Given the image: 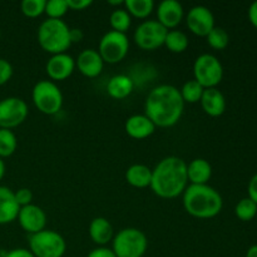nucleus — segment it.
Here are the masks:
<instances>
[{
  "label": "nucleus",
  "instance_id": "72a5a7b5",
  "mask_svg": "<svg viewBox=\"0 0 257 257\" xmlns=\"http://www.w3.org/2000/svg\"><path fill=\"white\" fill-rule=\"evenodd\" d=\"M13 77V67L7 59L0 58V85L7 84Z\"/></svg>",
  "mask_w": 257,
  "mask_h": 257
},
{
  "label": "nucleus",
  "instance_id": "473e14b6",
  "mask_svg": "<svg viewBox=\"0 0 257 257\" xmlns=\"http://www.w3.org/2000/svg\"><path fill=\"white\" fill-rule=\"evenodd\" d=\"M14 196H15V200H17L18 205H19L20 207L32 205L33 192L29 190V188H19L18 191H15Z\"/></svg>",
  "mask_w": 257,
  "mask_h": 257
},
{
  "label": "nucleus",
  "instance_id": "a211bd4d",
  "mask_svg": "<svg viewBox=\"0 0 257 257\" xmlns=\"http://www.w3.org/2000/svg\"><path fill=\"white\" fill-rule=\"evenodd\" d=\"M200 102L203 112L210 117H220L226 110V98L217 88H207L203 90Z\"/></svg>",
  "mask_w": 257,
  "mask_h": 257
},
{
  "label": "nucleus",
  "instance_id": "423d86ee",
  "mask_svg": "<svg viewBox=\"0 0 257 257\" xmlns=\"http://www.w3.org/2000/svg\"><path fill=\"white\" fill-rule=\"evenodd\" d=\"M33 103L38 110L47 115H54L62 109L63 94L52 80H40L33 88Z\"/></svg>",
  "mask_w": 257,
  "mask_h": 257
},
{
  "label": "nucleus",
  "instance_id": "9b49d317",
  "mask_svg": "<svg viewBox=\"0 0 257 257\" xmlns=\"http://www.w3.org/2000/svg\"><path fill=\"white\" fill-rule=\"evenodd\" d=\"M29 114L28 104L18 97H8L0 100V127L10 130L23 124Z\"/></svg>",
  "mask_w": 257,
  "mask_h": 257
},
{
  "label": "nucleus",
  "instance_id": "4c0bfd02",
  "mask_svg": "<svg viewBox=\"0 0 257 257\" xmlns=\"http://www.w3.org/2000/svg\"><path fill=\"white\" fill-rule=\"evenodd\" d=\"M2 257H35L27 248H14V250H10L8 252H5Z\"/></svg>",
  "mask_w": 257,
  "mask_h": 257
},
{
  "label": "nucleus",
  "instance_id": "4be33fe9",
  "mask_svg": "<svg viewBox=\"0 0 257 257\" xmlns=\"http://www.w3.org/2000/svg\"><path fill=\"white\" fill-rule=\"evenodd\" d=\"M135 83L131 77L125 74H117L109 79L107 84V92L113 99H124L133 92Z\"/></svg>",
  "mask_w": 257,
  "mask_h": 257
},
{
  "label": "nucleus",
  "instance_id": "f8f14e48",
  "mask_svg": "<svg viewBox=\"0 0 257 257\" xmlns=\"http://www.w3.org/2000/svg\"><path fill=\"white\" fill-rule=\"evenodd\" d=\"M186 24L191 33L198 37H207L208 33L215 28V17L208 8L196 5L191 8L186 17Z\"/></svg>",
  "mask_w": 257,
  "mask_h": 257
},
{
  "label": "nucleus",
  "instance_id": "7c9ffc66",
  "mask_svg": "<svg viewBox=\"0 0 257 257\" xmlns=\"http://www.w3.org/2000/svg\"><path fill=\"white\" fill-rule=\"evenodd\" d=\"M45 4H47L45 0H23L20 9L25 17L34 19L44 14Z\"/></svg>",
  "mask_w": 257,
  "mask_h": 257
},
{
  "label": "nucleus",
  "instance_id": "2f4dec72",
  "mask_svg": "<svg viewBox=\"0 0 257 257\" xmlns=\"http://www.w3.org/2000/svg\"><path fill=\"white\" fill-rule=\"evenodd\" d=\"M67 0H49L45 4V14L48 19H62L68 12Z\"/></svg>",
  "mask_w": 257,
  "mask_h": 257
},
{
  "label": "nucleus",
  "instance_id": "bb28decb",
  "mask_svg": "<svg viewBox=\"0 0 257 257\" xmlns=\"http://www.w3.org/2000/svg\"><path fill=\"white\" fill-rule=\"evenodd\" d=\"M18 148V140L13 131L0 130V158H7L14 155Z\"/></svg>",
  "mask_w": 257,
  "mask_h": 257
},
{
  "label": "nucleus",
  "instance_id": "0eeeda50",
  "mask_svg": "<svg viewBox=\"0 0 257 257\" xmlns=\"http://www.w3.org/2000/svg\"><path fill=\"white\" fill-rule=\"evenodd\" d=\"M67 250L64 237L53 230L29 236V251L35 257H62Z\"/></svg>",
  "mask_w": 257,
  "mask_h": 257
},
{
  "label": "nucleus",
  "instance_id": "2eb2a0df",
  "mask_svg": "<svg viewBox=\"0 0 257 257\" xmlns=\"http://www.w3.org/2000/svg\"><path fill=\"white\" fill-rule=\"evenodd\" d=\"M185 12L183 7L176 0H163L160 3L157 8V22L166 29H175L177 25L181 24Z\"/></svg>",
  "mask_w": 257,
  "mask_h": 257
},
{
  "label": "nucleus",
  "instance_id": "c756f323",
  "mask_svg": "<svg viewBox=\"0 0 257 257\" xmlns=\"http://www.w3.org/2000/svg\"><path fill=\"white\" fill-rule=\"evenodd\" d=\"M235 213L241 221H251L257 215V205L251 198H242L236 205Z\"/></svg>",
  "mask_w": 257,
  "mask_h": 257
},
{
  "label": "nucleus",
  "instance_id": "f704fd0d",
  "mask_svg": "<svg viewBox=\"0 0 257 257\" xmlns=\"http://www.w3.org/2000/svg\"><path fill=\"white\" fill-rule=\"evenodd\" d=\"M67 5L69 10L82 12L92 5V0H67Z\"/></svg>",
  "mask_w": 257,
  "mask_h": 257
},
{
  "label": "nucleus",
  "instance_id": "412c9836",
  "mask_svg": "<svg viewBox=\"0 0 257 257\" xmlns=\"http://www.w3.org/2000/svg\"><path fill=\"white\" fill-rule=\"evenodd\" d=\"M211 176L212 167L203 158H196L187 165V178L191 185H207Z\"/></svg>",
  "mask_w": 257,
  "mask_h": 257
},
{
  "label": "nucleus",
  "instance_id": "39448f33",
  "mask_svg": "<svg viewBox=\"0 0 257 257\" xmlns=\"http://www.w3.org/2000/svg\"><path fill=\"white\" fill-rule=\"evenodd\" d=\"M147 247V237L138 228H123L113 237L112 250L117 257H142Z\"/></svg>",
  "mask_w": 257,
  "mask_h": 257
},
{
  "label": "nucleus",
  "instance_id": "6e6552de",
  "mask_svg": "<svg viewBox=\"0 0 257 257\" xmlns=\"http://www.w3.org/2000/svg\"><path fill=\"white\" fill-rule=\"evenodd\" d=\"M193 77L205 89L216 88L223 78V67L213 54H201L193 63Z\"/></svg>",
  "mask_w": 257,
  "mask_h": 257
},
{
  "label": "nucleus",
  "instance_id": "79ce46f5",
  "mask_svg": "<svg viewBox=\"0 0 257 257\" xmlns=\"http://www.w3.org/2000/svg\"><path fill=\"white\" fill-rule=\"evenodd\" d=\"M4 176H5V163L4 161L0 158V181L4 178Z\"/></svg>",
  "mask_w": 257,
  "mask_h": 257
},
{
  "label": "nucleus",
  "instance_id": "aec40b11",
  "mask_svg": "<svg viewBox=\"0 0 257 257\" xmlns=\"http://www.w3.org/2000/svg\"><path fill=\"white\" fill-rule=\"evenodd\" d=\"M89 236L97 245L104 247L108 242L113 241V226L104 217L93 218L89 225Z\"/></svg>",
  "mask_w": 257,
  "mask_h": 257
},
{
  "label": "nucleus",
  "instance_id": "f3484780",
  "mask_svg": "<svg viewBox=\"0 0 257 257\" xmlns=\"http://www.w3.org/2000/svg\"><path fill=\"white\" fill-rule=\"evenodd\" d=\"M156 128L157 127L146 114L131 115L124 124L127 135L135 140H146L155 133Z\"/></svg>",
  "mask_w": 257,
  "mask_h": 257
},
{
  "label": "nucleus",
  "instance_id": "7ed1b4c3",
  "mask_svg": "<svg viewBox=\"0 0 257 257\" xmlns=\"http://www.w3.org/2000/svg\"><path fill=\"white\" fill-rule=\"evenodd\" d=\"M223 201L218 191L208 185H190L183 192V207L196 218H212L221 212Z\"/></svg>",
  "mask_w": 257,
  "mask_h": 257
},
{
  "label": "nucleus",
  "instance_id": "ddd939ff",
  "mask_svg": "<svg viewBox=\"0 0 257 257\" xmlns=\"http://www.w3.org/2000/svg\"><path fill=\"white\" fill-rule=\"evenodd\" d=\"M17 220L19 221L20 227L30 235L45 230V225H47V215L43 208L33 203L20 207Z\"/></svg>",
  "mask_w": 257,
  "mask_h": 257
},
{
  "label": "nucleus",
  "instance_id": "f257e3e1",
  "mask_svg": "<svg viewBox=\"0 0 257 257\" xmlns=\"http://www.w3.org/2000/svg\"><path fill=\"white\" fill-rule=\"evenodd\" d=\"M185 109V102L180 90L170 84L153 88L146 98L145 114L156 127L170 128L180 122Z\"/></svg>",
  "mask_w": 257,
  "mask_h": 257
},
{
  "label": "nucleus",
  "instance_id": "9d476101",
  "mask_svg": "<svg viewBox=\"0 0 257 257\" xmlns=\"http://www.w3.org/2000/svg\"><path fill=\"white\" fill-rule=\"evenodd\" d=\"M167 33L168 30L157 20H146L137 27L133 39L141 49L156 50L165 45Z\"/></svg>",
  "mask_w": 257,
  "mask_h": 257
},
{
  "label": "nucleus",
  "instance_id": "f03ea898",
  "mask_svg": "<svg viewBox=\"0 0 257 257\" xmlns=\"http://www.w3.org/2000/svg\"><path fill=\"white\" fill-rule=\"evenodd\" d=\"M187 163L176 156L163 158L152 170L151 186L161 198H176L187 188Z\"/></svg>",
  "mask_w": 257,
  "mask_h": 257
},
{
  "label": "nucleus",
  "instance_id": "20e7f679",
  "mask_svg": "<svg viewBox=\"0 0 257 257\" xmlns=\"http://www.w3.org/2000/svg\"><path fill=\"white\" fill-rule=\"evenodd\" d=\"M70 28L62 19H47L38 28V43L49 54L65 53L72 45L69 39Z\"/></svg>",
  "mask_w": 257,
  "mask_h": 257
},
{
  "label": "nucleus",
  "instance_id": "ea45409f",
  "mask_svg": "<svg viewBox=\"0 0 257 257\" xmlns=\"http://www.w3.org/2000/svg\"><path fill=\"white\" fill-rule=\"evenodd\" d=\"M248 19H250L251 24L257 29V0L248 8Z\"/></svg>",
  "mask_w": 257,
  "mask_h": 257
},
{
  "label": "nucleus",
  "instance_id": "58836bf2",
  "mask_svg": "<svg viewBox=\"0 0 257 257\" xmlns=\"http://www.w3.org/2000/svg\"><path fill=\"white\" fill-rule=\"evenodd\" d=\"M83 38H84V34H83L82 29H78V28H72V29H69V39L72 44L82 42Z\"/></svg>",
  "mask_w": 257,
  "mask_h": 257
},
{
  "label": "nucleus",
  "instance_id": "393cba45",
  "mask_svg": "<svg viewBox=\"0 0 257 257\" xmlns=\"http://www.w3.org/2000/svg\"><path fill=\"white\" fill-rule=\"evenodd\" d=\"M188 38L181 30H170L166 35L165 45L172 53H183L188 48Z\"/></svg>",
  "mask_w": 257,
  "mask_h": 257
},
{
  "label": "nucleus",
  "instance_id": "a878e982",
  "mask_svg": "<svg viewBox=\"0 0 257 257\" xmlns=\"http://www.w3.org/2000/svg\"><path fill=\"white\" fill-rule=\"evenodd\" d=\"M203 90H205V88H203L200 83L196 82L195 79H192L188 80V82H186L185 84H183L180 93L183 102L190 103V104H195V103H198L201 100Z\"/></svg>",
  "mask_w": 257,
  "mask_h": 257
},
{
  "label": "nucleus",
  "instance_id": "c03bdc74",
  "mask_svg": "<svg viewBox=\"0 0 257 257\" xmlns=\"http://www.w3.org/2000/svg\"><path fill=\"white\" fill-rule=\"evenodd\" d=\"M0 38H2V32H0Z\"/></svg>",
  "mask_w": 257,
  "mask_h": 257
},
{
  "label": "nucleus",
  "instance_id": "37998d69",
  "mask_svg": "<svg viewBox=\"0 0 257 257\" xmlns=\"http://www.w3.org/2000/svg\"><path fill=\"white\" fill-rule=\"evenodd\" d=\"M109 5H122L124 4V2H108Z\"/></svg>",
  "mask_w": 257,
  "mask_h": 257
},
{
  "label": "nucleus",
  "instance_id": "c9c22d12",
  "mask_svg": "<svg viewBox=\"0 0 257 257\" xmlns=\"http://www.w3.org/2000/svg\"><path fill=\"white\" fill-rule=\"evenodd\" d=\"M87 257H117L113 252V250L108 247H97L90 251Z\"/></svg>",
  "mask_w": 257,
  "mask_h": 257
},
{
  "label": "nucleus",
  "instance_id": "cd10ccee",
  "mask_svg": "<svg viewBox=\"0 0 257 257\" xmlns=\"http://www.w3.org/2000/svg\"><path fill=\"white\" fill-rule=\"evenodd\" d=\"M109 24L114 32L125 34V32L130 29L131 24H132V18L125 9H117L110 14Z\"/></svg>",
  "mask_w": 257,
  "mask_h": 257
},
{
  "label": "nucleus",
  "instance_id": "e433bc0d",
  "mask_svg": "<svg viewBox=\"0 0 257 257\" xmlns=\"http://www.w3.org/2000/svg\"><path fill=\"white\" fill-rule=\"evenodd\" d=\"M248 198L253 201V202L257 205V173L251 177L250 182H248Z\"/></svg>",
  "mask_w": 257,
  "mask_h": 257
},
{
  "label": "nucleus",
  "instance_id": "c85d7f7f",
  "mask_svg": "<svg viewBox=\"0 0 257 257\" xmlns=\"http://www.w3.org/2000/svg\"><path fill=\"white\" fill-rule=\"evenodd\" d=\"M206 39H207L208 45L216 50H223L228 45V42H230L228 33L226 32L223 28L220 27L213 28V29L208 33Z\"/></svg>",
  "mask_w": 257,
  "mask_h": 257
},
{
  "label": "nucleus",
  "instance_id": "5701e85b",
  "mask_svg": "<svg viewBox=\"0 0 257 257\" xmlns=\"http://www.w3.org/2000/svg\"><path fill=\"white\" fill-rule=\"evenodd\" d=\"M125 181L136 188L150 187L152 181V170L146 165H132L125 171Z\"/></svg>",
  "mask_w": 257,
  "mask_h": 257
},
{
  "label": "nucleus",
  "instance_id": "a18cd8bd",
  "mask_svg": "<svg viewBox=\"0 0 257 257\" xmlns=\"http://www.w3.org/2000/svg\"><path fill=\"white\" fill-rule=\"evenodd\" d=\"M0 130H2V127H0Z\"/></svg>",
  "mask_w": 257,
  "mask_h": 257
},
{
  "label": "nucleus",
  "instance_id": "dca6fc26",
  "mask_svg": "<svg viewBox=\"0 0 257 257\" xmlns=\"http://www.w3.org/2000/svg\"><path fill=\"white\" fill-rule=\"evenodd\" d=\"M75 67L84 77L95 78L102 73L104 62L98 50L85 49L78 55V59L75 60Z\"/></svg>",
  "mask_w": 257,
  "mask_h": 257
},
{
  "label": "nucleus",
  "instance_id": "b1692460",
  "mask_svg": "<svg viewBox=\"0 0 257 257\" xmlns=\"http://www.w3.org/2000/svg\"><path fill=\"white\" fill-rule=\"evenodd\" d=\"M123 5L131 17L138 19H146L155 10V3L152 0H125Z\"/></svg>",
  "mask_w": 257,
  "mask_h": 257
},
{
  "label": "nucleus",
  "instance_id": "4468645a",
  "mask_svg": "<svg viewBox=\"0 0 257 257\" xmlns=\"http://www.w3.org/2000/svg\"><path fill=\"white\" fill-rule=\"evenodd\" d=\"M75 69V60L67 53L54 54L49 58L45 65L48 77L52 80H65L73 74Z\"/></svg>",
  "mask_w": 257,
  "mask_h": 257
},
{
  "label": "nucleus",
  "instance_id": "1a4fd4ad",
  "mask_svg": "<svg viewBox=\"0 0 257 257\" xmlns=\"http://www.w3.org/2000/svg\"><path fill=\"white\" fill-rule=\"evenodd\" d=\"M130 50V40L123 33L110 32L105 33L99 42L98 53L102 57L103 62L108 64H117L122 62Z\"/></svg>",
  "mask_w": 257,
  "mask_h": 257
},
{
  "label": "nucleus",
  "instance_id": "a19ab883",
  "mask_svg": "<svg viewBox=\"0 0 257 257\" xmlns=\"http://www.w3.org/2000/svg\"><path fill=\"white\" fill-rule=\"evenodd\" d=\"M246 257H257V245L251 246L246 252Z\"/></svg>",
  "mask_w": 257,
  "mask_h": 257
},
{
  "label": "nucleus",
  "instance_id": "6ab92c4d",
  "mask_svg": "<svg viewBox=\"0 0 257 257\" xmlns=\"http://www.w3.org/2000/svg\"><path fill=\"white\" fill-rule=\"evenodd\" d=\"M20 206L15 200L14 191L0 186V225H8L18 218Z\"/></svg>",
  "mask_w": 257,
  "mask_h": 257
}]
</instances>
